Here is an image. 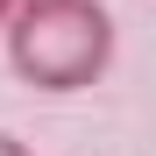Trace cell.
I'll list each match as a JSON object with an SVG mask.
<instances>
[{"mask_svg": "<svg viewBox=\"0 0 156 156\" xmlns=\"http://www.w3.org/2000/svg\"><path fill=\"white\" fill-rule=\"evenodd\" d=\"M114 64V14L99 0H21L7 21V71L36 92H85Z\"/></svg>", "mask_w": 156, "mask_h": 156, "instance_id": "6da1fadb", "label": "cell"}, {"mask_svg": "<svg viewBox=\"0 0 156 156\" xmlns=\"http://www.w3.org/2000/svg\"><path fill=\"white\" fill-rule=\"evenodd\" d=\"M0 156H36L29 142H14V135H0Z\"/></svg>", "mask_w": 156, "mask_h": 156, "instance_id": "7a4b0ae2", "label": "cell"}, {"mask_svg": "<svg viewBox=\"0 0 156 156\" xmlns=\"http://www.w3.org/2000/svg\"><path fill=\"white\" fill-rule=\"evenodd\" d=\"M14 7H21V0H0V29H7V21H14Z\"/></svg>", "mask_w": 156, "mask_h": 156, "instance_id": "3957f363", "label": "cell"}]
</instances>
